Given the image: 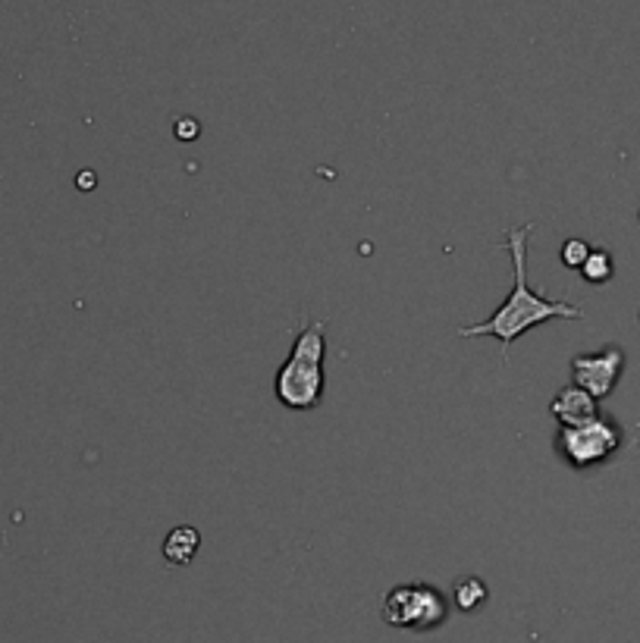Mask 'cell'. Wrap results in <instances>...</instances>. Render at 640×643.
<instances>
[{"mask_svg": "<svg viewBox=\"0 0 640 643\" xmlns=\"http://www.w3.org/2000/svg\"><path fill=\"white\" fill-rule=\"evenodd\" d=\"M452 599H456V606H459L462 612H474V609H481L486 602V584L481 577H464V580L456 584Z\"/></svg>", "mask_w": 640, "mask_h": 643, "instance_id": "cell-8", "label": "cell"}, {"mask_svg": "<svg viewBox=\"0 0 640 643\" xmlns=\"http://www.w3.org/2000/svg\"><path fill=\"white\" fill-rule=\"evenodd\" d=\"M552 418L562 424V427H574V424H584L596 418V399L587 396L581 386H565L555 393V399L550 405Z\"/></svg>", "mask_w": 640, "mask_h": 643, "instance_id": "cell-6", "label": "cell"}, {"mask_svg": "<svg viewBox=\"0 0 640 643\" xmlns=\"http://www.w3.org/2000/svg\"><path fill=\"white\" fill-rule=\"evenodd\" d=\"M94 185H98V177L91 170H82L79 173V189H94Z\"/></svg>", "mask_w": 640, "mask_h": 643, "instance_id": "cell-12", "label": "cell"}, {"mask_svg": "<svg viewBox=\"0 0 640 643\" xmlns=\"http://www.w3.org/2000/svg\"><path fill=\"white\" fill-rule=\"evenodd\" d=\"M201 126L199 120H192V116H182L177 123V138H182V142H192V138H199Z\"/></svg>", "mask_w": 640, "mask_h": 643, "instance_id": "cell-11", "label": "cell"}, {"mask_svg": "<svg viewBox=\"0 0 640 643\" xmlns=\"http://www.w3.org/2000/svg\"><path fill=\"white\" fill-rule=\"evenodd\" d=\"M449 616V606L437 587L427 584H398L383 599V621L405 631H434Z\"/></svg>", "mask_w": 640, "mask_h": 643, "instance_id": "cell-3", "label": "cell"}, {"mask_svg": "<svg viewBox=\"0 0 640 643\" xmlns=\"http://www.w3.org/2000/svg\"><path fill=\"white\" fill-rule=\"evenodd\" d=\"M621 368H625V352L618 346H606L603 352H591V356H574V386H581L596 402L606 399L616 390L618 377H621Z\"/></svg>", "mask_w": 640, "mask_h": 643, "instance_id": "cell-5", "label": "cell"}, {"mask_svg": "<svg viewBox=\"0 0 640 643\" xmlns=\"http://www.w3.org/2000/svg\"><path fill=\"white\" fill-rule=\"evenodd\" d=\"M591 251H594V248L584 242V239H569V242L562 245V264L577 267V270H581L584 261L591 258Z\"/></svg>", "mask_w": 640, "mask_h": 643, "instance_id": "cell-10", "label": "cell"}, {"mask_svg": "<svg viewBox=\"0 0 640 643\" xmlns=\"http://www.w3.org/2000/svg\"><path fill=\"white\" fill-rule=\"evenodd\" d=\"M201 546V533L195 528H189V524H182L177 531L167 533V540H164V559L170 562V565H189L195 553H199Z\"/></svg>", "mask_w": 640, "mask_h": 643, "instance_id": "cell-7", "label": "cell"}, {"mask_svg": "<svg viewBox=\"0 0 640 643\" xmlns=\"http://www.w3.org/2000/svg\"><path fill=\"white\" fill-rule=\"evenodd\" d=\"M530 223L525 226H512L506 229V248L512 255V277L515 286L506 295V302L496 308L493 317H486L484 324L474 327H459V336L471 339V336H496L503 346V361H508V349L521 334H528L530 327H540L547 320H577L584 317V311L572 305V302H555L528 286V236Z\"/></svg>", "mask_w": 640, "mask_h": 643, "instance_id": "cell-1", "label": "cell"}, {"mask_svg": "<svg viewBox=\"0 0 640 643\" xmlns=\"http://www.w3.org/2000/svg\"><path fill=\"white\" fill-rule=\"evenodd\" d=\"M555 443H559L562 459L572 467H594L616 452L618 443H621V433L616 430V424L596 415L591 421L562 427Z\"/></svg>", "mask_w": 640, "mask_h": 643, "instance_id": "cell-4", "label": "cell"}, {"mask_svg": "<svg viewBox=\"0 0 640 643\" xmlns=\"http://www.w3.org/2000/svg\"><path fill=\"white\" fill-rule=\"evenodd\" d=\"M581 273H584L587 283H609L613 280V258H609V251L606 248H594L591 258L581 267Z\"/></svg>", "mask_w": 640, "mask_h": 643, "instance_id": "cell-9", "label": "cell"}, {"mask_svg": "<svg viewBox=\"0 0 640 643\" xmlns=\"http://www.w3.org/2000/svg\"><path fill=\"white\" fill-rule=\"evenodd\" d=\"M327 324L311 320L305 330L295 336L287 364L277 371L273 393L292 411H311L321 405L324 396V352H327Z\"/></svg>", "mask_w": 640, "mask_h": 643, "instance_id": "cell-2", "label": "cell"}]
</instances>
